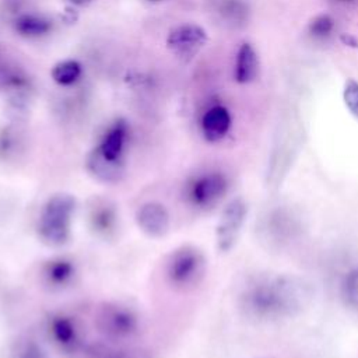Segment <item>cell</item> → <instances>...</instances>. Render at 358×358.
Instances as JSON below:
<instances>
[{
    "instance_id": "13",
    "label": "cell",
    "mask_w": 358,
    "mask_h": 358,
    "mask_svg": "<svg viewBox=\"0 0 358 358\" xmlns=\"http://www.w3.org/2000/svg\"><path fill=\"white\" fill-rule=\"evenodd\" d=\"M126 140L127 124L123 120H119L106 131L102 141L95 150L110 161H123Z\"/></svg>"
},
{
    "instance_id": "23",
    "label": "cell",
    "mask_w": 358,
    "mask_h": 358,
    "mask_svg": "<svg viewBox=\"0 0 358 358\" xmlns=\"http://www.w3.org/2000/svg\"><path fill=\"white\" fill-rule=\"evenodd\" d=\"M109 358H150L147 352L141 350H127V351H120Z\"/></svg>"
},
{
    "instance_id": "15",
    "label": "cell",
    "mask_w": 358,
    "mask_h": 358,
    "mask_svg": "<svg viewBox=\"0 0 358 358\" xmlns=\"http://www.w3.org/2000/svg\"><path fill=\"white\" fill-rule=\"evenodd\" d=\"M259 71L257 55L250 43H242L235 62V80L239 84H248L253 81Z\"/></svg>"
},
{
    "instance_id": "22",
    "label": "cell",
    "mask_w": 358,
    "mask_h": 358,
    "mask_svg": "<svg viewBox=\"0 0 358 358\" xmlns=\"http://www.w3.org/2000/svg\"><path fill=\"white\" fill-rule=\"evenodd\" d=\"M20 358H45V355L42 354L41 348L32 343H28L20 348Z\"/></svg>"
},
{
    "instance_id": "25",
    "label": "cell",
    "mask_w": 358,
    "mask_h": 358,
    "mask_svg": "<svg viewBox=\"0 0 358 358\" xmlns=\"http://www.w3.org/2000/svg\"><path fill=\"white\" fill-rule=\"evenodd\" d=\"M336 1H340V3H352L355 0H336Z\"/></svg>"
},
{
    "instance_id": "24",
    "label": "cell",
    "mask_w": 358,
    "mask_h": 358,
    "mask_svg": "<svg viewBox=\"0 0 358 358\" xmlns=\"http://www.w3.org/2000/svg\"><path fill=\"white\" fill-rule=\"evenodd\" d=\"M70 3H73V4H76V6H87V4H90L92 0H69Z\"/></svg>"
},
{
    "instance_id": "16",
    "label": "cell",
    "mask_w": 358,
    "mask_h": 358,
    "mask_svg": "<svg viewBox=\"0 0 358 358\" xmlns=\"http://www.w3.org/2000/svg\"><path fill=\"white\" fill-rule=\"evenodd\" d=\"M14 28L21 36L39 38V36L46 35L50 31L52 24L49 20H46L42 15L22 14L15 20Z\"/></svg>"
},
{
    "instance_id": "12",
    "label": "cell",
    "mask_w": 358,
    "mask_h": 358,
    "mask_svg": "<svg viewBox=\"0 0 358 358\" xmlns=\"http://www.w3.org/2000/svg\"><path fill=\"white\" fill-rule=\"evenodd\" d=\"M231 127V115L227 108L215 105L210 108L201 119V131L207 141L215 143L222 140Z\"/></svg>"
},
{
    "instance_id": "8",
    "label": "cell",
    "mask_w": 358,
    "mask_h": 358,
    "mask_svg": "<svg viewBox=\"0 0 358 358\" xmlns=\"http://www.w3.org/2000/svg\"><path fill=\"white\" fill-rule=\"evenodd\" d=\"M207 42L206 31L196 24H185L173 28L166 38V45L180 59L193 57Z\"/></svg>"
},
{
    "instance_id": "11",
    "label": "cell",
    "mask_w": 358,
    "mask_h": 358,
    "mask_svg": "<svg viewBox=\"0 0 358 358\" xmlns=\"http://www.w3.org/2000/svg\"><path fill=\"white\" fill-rule=\"evenodd\" d=\"M87 171L98 182L112 185V183H117L123 179L124 162L123 161H110L94 148L87 158Z\"/></svg>"
},
{
    "instance_id": "3",
    "label": "cell",
    "mask_w": 358,
    "mask_h": 358,
    "mask_svg": "<svg viewBox=\"0 0 358 358\" xmlns=\"http://www.w3.org/2000/svg\"><path fill=\"white\" fill-rule=\"evenodd\" d=\"M206 259L203 253L192 245L175 249L166 262V277L178 288L194 285L204 273Z\"/></svg>"
},
{
    "instance_id": "9",
    "label": "cell",
    "mask_w": 358,
    "mask_h": 358,
    "mask_svg": "<svg viewBox=\"0 0 358 358\" xmlns=\"http://www.w3.org/2000/svg\"><path fill=\"white\" fill-rule=\"evenodd\" d=\"M48 333L53 344L64 352H76L80 350L81 333L76 320L67 315H55L48 323Z\"/></svg>"
},
{
    "instance_id": "4",
    "label": "cell",
    "mask_w": 358,
    "mask_h": 358,
    "mask_svg": "<svg viewBox=\"0 0 358 358\" xmlns=\"http://www.w3.org/2000/svg\"><path fill=\"white\" fill-rule=\"evenodd\" d=\"M95 324L103 337L109 340H124L138 330V316L127 305L108 302L99 308Z\"/></svg>"
},
{
    "instance_id": "17",
    "label": "cell",
    "mask_w": 358,
    "mask_h": 358,
    "mask_svg": "<svg viewBox=\"0 0 358 358\" xmlns=\"http://www.w3.org/2000/svg\"><path fill=\"white\" fill-rule=\"evenodd\" d=\"M116 211L113 206H110L108 201L95 203V206L91 207L90 221L94 231L99 234L108 235L110 231H113L116 225Z\"/></svg>"
},
{
    "instance_id": "2",
    "label": "cell",
    "mask_w": 358,
    "mask_h": 358,
    "mask_svg": "<svg viewBox=\"0 0 358 358\" xmlns=\"http://www.w3.org/2000/svg\"><path fill=\"white\" fill-rule=\"evenodd\" d=\"M76 199L69 193L50 196L42 207L38 221V235L49 246L64 245L70 238Z\"/></svg>"
},
{
    "instance_id": "10",
    "label": "cell",
    "mask_w": 358,
    "mask_h": 358,
    "mask_svg": "<svg viewBox=\"0 0 358 358\" xmlns=\"http://www.w3.org/2000/svg\"><path fill=\"white\" fill-rule=\"evenodd\" d=\"M138 228L151 238H161L168 234L171 220L168 210L158 201H147L141 204L136 213Z\"/></svg>"
},
{
    "instance_id": "19",
    "label": "cell",
    "mask_w": 358,
    "mask_h": 358,
    "mask_svg": "<svg viewBox=\"0 0 358 358\" xmlns=\"http://www.w3.org/2000/svg\"><path fill=\"white\" fill-rule=\"evenodd\" d=\"M334 29V20L329 14L316 15L309 24V32L315 38H326Z\"/></svg>"
},
{
    "instance_id": "5",
    "label": "cell",
    "mask_w": 358,
    "mask_h": 358,
    "mask_svg": "<svg viewBox=\"0 0 358 358\" xmlns=\"http://www.w3.org/2000/svg\"><path fill=\"white\" fill-rule=\"evenodd\" d=\"M228 190V179L221 172H206L187 185V199L197 208L215 206Z\"/></svg>"
},
{
    "instance_id": "18",
    "label": "cell",
    "mask_w": 358,
    "mask_h": 358,
    "mask_svg": "<svg viewBox=\"0 0 358 358\" xmlns=\"http://www.w3.org/2000/svg\"><path fill=\"white\" fill-rule=\"evenodd\" d=\"M81 64L76 60H63L52 69V78L60 85H71L81 76Z\"/></svg>"
},
{
    "instance_id": "20",
    "label": "cell",
    "mask_w": 358,
    "mask_h": 358,
    "mask_svg": "<svg viewBox=\"0 0 358 358\" xmlns=\"http://www.w3.org/2000/svg\"><path fill=\"white\" fill-rule=\"evenodd\" d=\"M343 98L348 110L358 119V81L354 78H348L345 81Z\"/></svg>"
},
{
    "instance_id": "6",
    "label": "cell",
    "mask_w": 358,
    "mask_h": 358,
    "mask_svg": "<svg viewBox=\"0 0 358 358\" xmlns=\"http://www.w3.org/2000/svg\"><path fill=\"white\" fill-rule=\"evenodd\" d=\"M246 214H248V207L241 197L231 200L225 206L215 229L217 248L221 252H228L232 249V246L235 245L241 234Z\"/></svg>"
},
{
    "instance_id": "21",
    "label": "cell",
    "mask_w": 358,
    "mask_h": 358,
    "mask_svg": "<svg viewBox=\"0 0 358 358\" xmlns=\"http://www.w3.org/2000/svg\"><path fill=\"white\" fill-rule=\"evenodd\" d=\"M343 291H344V296H345L347 302L351 306L358 309V270L351 271L345 277Z\"/></svg>"
},
{
    "instance_id": "14",
    "label": "cell",
    "mask_w": 358,
    "mask_h": 358,
    "mask_svg": "<svg viewBox=\"0 0 358 358\" xmlns=\"http://www.w3.org/2000/svg\"><path fill=\"white\" fill-rule=\"evenodd\" d=\"M42 275L49 287L62 288L66 287L76 275V266L66 257H56L43 266Z\"/></svg>"
},
{
    "instance_id": "7",
    "label": "cell",
    "mask_w": 358,
    "mask_h": 358,
    "mask_svg": "<svg viewBox=\"0 0 358 358\" xmlns=\"http://www.w3.org/2000/svg\"><path fill=\"white\" fill-rule=\"evenodd\" d=\"M301 221L291 210L280 207L271 210L263 220L262 232L264 238L275 245L288 243L301 232Z\"/></svg>"
},
{
    "instance_id": "1",
    "label": "cell",
    "mask_w": 358,
    "mask_h": 358,
    "mask_svg": "<svg viewBox=\"0 0 358 358\" xmlns=\"http://www.w3.org/2000/svg\"><path fill=\"white\" fill-rule=\"evenodd\" d=\"M312 298L313 287L309 281L292 274H278L250 284L241 295V308L253 319H284L301 313Z\"/></svg>"
}]
</instances>
